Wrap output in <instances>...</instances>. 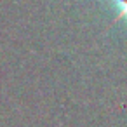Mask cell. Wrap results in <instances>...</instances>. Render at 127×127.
<instances>
[{"mask_svg": "<svg viewBox=\"0 0 127 127\" xmlns=\"http://www.w3.org/2000/svg\"><path fill=\"white\" fill-rule=\"evenodd\" d=\"M97 2H110L117 9V19L127 21V0H97Z\"/></svg>", "mask_w": 127, "mask_h": 127, "instance_id": "6da1fadb", "label": "cell"}]
</instances>
